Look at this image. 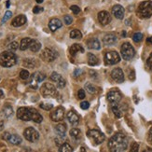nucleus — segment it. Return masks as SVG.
<instances>
[{"mask_svg": "<svg viewBox=\"0 0 152 152\" xmlns=\"http://www.w3.org/2000/svg\"><path fill=\"white\" fill-rule=\"evenodd\" d=\"M143 39V34L142 33H135L134 35L133 36V40L134 42H136V43H138V42H140L142 41Z\"/></svg>", "mask_w": 152, "mask_h": 152, "instance_id": "obj_35", "label": "nucleus"}, {"mask_svg": "<svg viewBox=\"0 0 152 152\" xmlns=\"http://www.w3.org/2000/svg\"><path fill=\"white\" fill-rule=\"evenodd\" d=\"M120 53L124 60L130 61L134 57V55H135V50H134V48L130 43L126 42V43H123L121 46Z\"/></svg>", "mask_w": 152, "mask_h": 152, "instance_id": "obj_5", "label": "nucleus"}, {"mask_svg": "<svg viewBox=\"0 0 152 152\" xmlns=\"http://www.w3.org/2000/svg\"><path fill=\"white\" fill-rule=\"evenodd\" d=\"M150 133H152V128H151V129H150Z\"/></svg>", "mask_w": 152, "mask_h": 152, "instance_id": "obj_55", "label": "nucleus"}, {"mask_svg": "<svg viewBox=\"0 0 152 152\" xmlns=\"http://www.w3.org/2000/svg\"><path fill=\"white\" fill-rule=\"evenodd\" d=\"M98 21L100 22L101 24L107 25L111 22V15L105 10L100 11L98 13Z\"/></svg>", "mask_w": 152, "mask_h": 152, "instance_id": "obj_16", "label": "nucleus"}, {"mask_svg": "<svg viewBox=\"0 0 152 152\" xmlns=\"http://www.w3.org/2000/svg\"><path fill=\"white\" fill-rule=\"evenodd\" d=\"M63 77L60 75V74H58L57 72H53L52 75H50V79L52 80V81H54V82H58L59 80H60L61 78H62Z\"/></svg>", "mask_w": 152, "mask_h": 152, "instance_id": "obj_34", "label": "nucleus"}, {"mask_svg": "<svg viewBox=\"0 0 152 152\" xmlns=\"http://www.w3.org/2000/svg\"><path fill=\"white\" fill-rule=\"evenodd\" d=\"M104 43L107 46H112L114 44H116L117 42V36L113 34H109V35H107L104 37Z\"/></svg>", "mask_w": 152, "mask_h": 152, "instance_id": "obj_21", "label": "nucleus"}, {"mask_svg": "<svg viewBox=\"0 0 152 152\" xmlns=\"http://www.w3.org/2000/svg\"><path fill=\"white\" fill-rule=\"evenodd\" d=\"M120 61V56L115 50H110V52H105V63L107 65H117Z\"/></svg>", "mask_w": 152, "mask_h": 152, "instance_id": "obj_8", "label": "nucleus"}, {"mask_svg": "<svg viewBox=\"0 0 152 152\" xmlns=\"http://www.w3.org/2000/svg\"><path fill=\"white\" fill-rule=\"evenodd\" d=\"M32 41H33V39H30V37H25V39H23L22 41H21V44H20V50H25L29 49Z\"/></svg>", "mask_w": 152, "mask_h": 152, "instance_id": "obj_24", "label": "nucleus"}, {"mask_svg": "<svg viewBox=\"0 0 152 152\" xmlns=\"http://www.w3.org/2000/svg\"><path fill=\"white\" fill-rule=\"evenodd\" d=\"M70 135H71V137L76 139V140H78V139L80 138V136H81V132H80V130L74 128L70 131Z\"/></svg>", "mask_w": 152, "mask_h": 152, "instance_id": "obj_31", "label": "nucleus"}, {"mask_svg": "<svg viewBox=\"0 0 152 152\" xmlns=\"http://www.w3.org/2000/svg\"><path fill=\"white\" fill-rule=\"evenodd\" d=\"M29 77H30V74H29V72L27 70H25V69H23L22 71L20 72V78L25 80V79H28Z\"/></svg>", "mask_w": 152, "mask_h": 152, "instance_id": "obj_36", "label": "nucleus"}, {"mask_svg": "<svg viewBox=\"0 0 152 152\" xmlns=\"http://www.w3.org/2000/svg\"><path fill=\"white\" fill-rule=\"evenodd\" d=\"M40 92L44 97H57L58 91L56 87L52 83H44L40 87Z\"/></svg>", "mask_w": 152, "mask_h": 152, "instance_id": "obj_7", "label": "nucleus"}, {"mask_svg": "<svg viewBox=\"0 0 152 152\" xmlns=\"http://www.w3.org/2000/svg\"><path fill=\"white\" fill-rule=\"evenodd\" d=\"M50 117L52 121H55V122L62 121L65 119V108L63 107H58L57 108L54 109L53 111L50 112Z\"/></svg>", "mask_w": 152, "mask_h": 152, "instance_id": "obj_12", "label": "nucleus"}, {"mask_svg": "<svg viewBox=\"0 0 152 152\" xmlns=\"http://www.w3.org/2000/svg\"><path fill=\"white\" fill-rule=\"evenodd\" d=\"M17 64V56L12 52H4L0 54V65L3 67H11Z\"/></svg>", "mask_w": 152, "mask_h": 152, "instance_id": "obj_3", "label": "nucleus"}, {"mask_svg": "<svg viewBox=\"0 0 152 152\" xmlns=\"http://www.w3.org/2000/svg\"><path fill=\"white\" fill-rule=\"evenodd\" d=\"M17 118L23 121L33 120L36 123H40L43 120V117L40 115V113L35 108L32 107H20L17 110Z\"/></svg>", "mask_w": 152, "mask_h": 152, "instance_id": "obj_1", "label": "nucleus"}, {"mask_svg": "<svg viewBox=\"0 0 152 152\" xmlns=\"http://www.w3.org/2000/svg\"><path fill=\"white\" fill-rule=\"evenodd\" d=\"M85 88H86V90L90 92V94H95L96 92V90H95V87L92 85V84H90V83H88L85 85Z\"/></svg>", "mask_w": 152, "mask_h": 152, "instance_id": "obj_39", "label": "nucleus"}, {"mask_svg": "<svg viewBox=\"0 0 152 152\" xmlns=\"http://www.w3.org/2000/svg\"><path fill=\"white\" fill-rule=\"evenodd\" d=\"M116 105H117V104H114V105H113V107H112V111H113V113H114V115H115V117L118 118V119H120V118L122 117V113H121V111H120V109L119 107H118Z\"/></svg>", "mask_w": 152, "mask_h": 152, "instance_id": "obj_33", "label": "nucleus"}, {"mask_svg": "<svg viewBox=\"0 0 152 152\" xmlns=\"http://www.w3.org/2000/svg\"><path fill=\"white\" fill-rule=\"evenodd\" d=\"M55 132L61 138L65 136V132H66V125L64 123H60L55 126Z\"/></svg>", "mask_w": 152, "mask_h": 152, "instance_id": "obj_23", "label": "nucleus"}, {"mask_svg": "<svg viewBox=\"0 0 152 152\" xmlns=\"http://www.w3.org/2000/svg\"><path fill=\"white\" fill-rule=\"evenodd\" d=\"M78 52L83 53L84 52V49L79 44H74V45H72V47L70 48V54H71V55L75 56L76 54L78 53Z\"/></svg>", "mask_w": 152, "mask_h": 152, "instance_id": "obj_25", "label": "nucleus"}, {"mask_svg": "<svg viewBox=\"0 0 152 152\" xmlns=\"http://www.w3.org/2000/svg\"><path fill=\"white\" fill-rule=\"evenodd\" d=\"M111 78L115 80L116 82H119V83L123 82L125 79L123 71L120 68H114L111 72Z\"/></svg>", "mask_w": 152, "mask_h": 152, "instance_id": "obj_15", "label": "nucleus"}, {"mask_svg": "<svg viewBox=\"0 0 152 152\" xmlns=\"http://www.w3.org/2000/svg\"><path fill=\"white\" fill-rule=\"evenodd\" d=\"M62 22L59 19L57 18H53L50 21V23H49V28L50 29V31H52V32H55L57 29L59 28H61L62 27Z\"/></svg>", "mask_w": 152, "mask_h": 152, "instance_id": "obj_19", "label": "nucleus"}, {"mask_svg": "<svg viewBox=\"0 0 152 152\" xmlns=\"http://www.w3.org/2000/svg\"><path fill=\"white\" fill-rule=\"evenodd\" d=\"M64 21H65V23L66 25H70L71 23H73V18L71 16H69V15H65L64 17Z\"/></svg>", "mask_w": 152, "mask_h": 152, "instance_id": "obj_40", "label": "nucleus"}, {"mask_svg": "<svg viewBox=\"0 0 152 152\" xmlns=\"http://www.w3.org/2000/svg\"><path fill=\"white\" fill-rule=\"evenodd\" d=\"M88 64L90 65H98V59L92 53H88Z\"/></svg>", "mask_w": 152, "mask_h": 152, "instance_id": "obj_28", "label": "nucleus"}, {"mask_svg": "<svg viewBox=\"0 0 152 152\" xmlns=\"http://www.w3.org/2000/svg\"><path fill=\"white\" fill-rule=\"evenodd\" d=\"M26 22H27L26 17H25L24 15H19L12 20L11 25L14 27H20V26H23V24L26 23Z\"/></svg>", "mask_w": 152, "mask_h": 152, "instance_id": "obj_18", "label": "nucleus"}, {"mask_svg": "<svg viewBox=\"0 0 152 152\" xmlns=\"http://www.w3.org/2000/svg\"><path fill=\"white\" fill-rule=\"evenodd\" d=\"M46 78V76L40 72H36L31 76L30 81H29V85L34 90H36L39 88V84L42 82Z\"/></svg>", "mask_w": 152, "mask_h": 152, "instance_id": "obj_9", "label": "nucleus"}, {"mask_svg": "<svg viewBox=\"0 0 152 152\" xmlns=\"http://www.w3.org/2000/svg\"><path fill=\"white\" fill-rule=\"evenodd\" d=\"M138 149H139L138 143L134 142L133 144V146H132V149H131V151H132V152H137V151H138Z\"/></svg>", "mask_w": 152, "mask_h": 152, "instance_id": "obj_46", "label": "nucleus"}, {"mask_svg": "<svg viewBox=\"0 0 152 152\" xmlns=\"http://www.w3.org/2000/svg\"><path fill=\"white\" fill-rule=\"evenodd\" d=\"M70 37L73 39H80L82 37V34L79 30L75 29V30H72L70 32Z\"/></svg>", "mask_w": 152, "mask_h": 152, "instance_id": "obj_29", "label": "nucleus"}, {"mask_svg": "<svg viewBox=\"0 0 152 152\" xmlns=\"http://www.w3.org/2000/svg\"><path fill=\"white\" fill-rule=\"evenodd\" d=\"M109 150L112 152L125 151L128 147V139L124 134L116 133L108 141Z\"/></svg>", "mask_w": 152, "mask_h": 152, "instance_id": "obj_2", "label": "nucleus"}, {"mask_svg": "<svg viewBox=\"0 0 152 152\" xmlns=\"http://www.w3.org/2000/svg\"><path fill=\"white\" fill-rule=\"evenodd\" d=\"M11 16H12V12L10 11V10H8V11L6 12V13L4 14V16H3L1 24H4V23H5L8 19H10V18H11Z\"/></svg>", "mask_w": 152, "mask_h": 152, "instance_id": "obj_37", "label": "nucleus"}, {"mask_svg": "<svg viewBox=\"0 0 152 152\" xmlns=\"http://www.w3.org/2000/svg\"><path fill=\"white\" fill-rule=\"evenodd\" d=\"M137 15L143 19H149L152 16V1H143L139 4L136 11Z\"/></svg>", "mask_w": 152, "mask_h": 152, "instance_id": "obj_4", "label": "nucleus"}, {"mask_svg": "<svg viewBox=\"0 0 152 152\" xmlns=\"http://www.w3.org/2000/svg\"><path fill=\"white\" fill-rule=\"evenodd\" d=\"M23 65L28 67V68H33V67L36 66V61L34 60V59H31V58L26 59V60L23 62Z\"/></svg>", "mask_w": 152, "mask_h": 152, "instance_id": "obj_32", "label": "nucleus"}, {"mask_svg": "<svg viewBox=\"0 0 152 152\" xmlns=\"http://www.w3.org/2000/svg\"><path fill=\"white\" fill-rule=\"evenodd\" d=\"M36 3H39V4H40V3H42V2H43V1H44V0H36Z\"/></svg>", "mask_w": 152, "mask_h": 152, "instance_id": "obj_54", "label": "nucleus"}, {"mask_svg": "<svg viewBox=\"0 0 152 152\" xmlns=\"http://www.w3.org/2000/svg\"><path fill=\"white\" fill-rule=\"evenodd\" d=\"M146 42H147V43H149V44H152V36L147 37V39H146Z\"/></svg>", "mask_w": 152, "mask_h": 152, "instance_id": "obj_50", "label": "nucleus"}, {"mask_svg": "<svg viewBox=\"0 0 152 152\" xmlns=\"http://www.w3.org/2000/svg\"><path fill=\"white\" fill-rule=\"evenodd\" d=\"M3 139L6 141H8L12 145H20L22 143V138L17 134H10V133H4L3 134Z\"/></svg>", "mask_w": 152, "mask_h": 152, "instance_id": "obj_13", "label": "nucleus"}, {"mask_svg": "<svg viewBox=\"0 0 152 152\" xmlns=\"http://www.w3.org/2000/svg\"><path fill=\"white\" fill-rule=\"evenodd\" d=\"M8 48H10L11 50H17L19 48V44H18V42H15V41H13V42H11V43L8 45Z\"/></svg>", "mask_w": 152, "mask_h": 152, "instance_id": "obj_42", "label": "nucleus"}, {"mask_svg": "<svg viewBox=\"0 0 152 152\" xmlns=\"http://www.w3.org/2000/svg\"><path fill=\"white\" fill-rule=\"evenodd\" d=\"M40 108L44 109V110H50V109H52L53 105L52 104H47V103H42L39 105Z\"/></svg>", "mask_w": 152, "mask_h": 152, "instance_id": "obj_38", "label": "nucleus"}, {"mask_svg": "<svg viewBox=\"0 0 152 152\" xmlns=\"http://www.w3.org/2000/svg\"><path fill=\"white\" fill-rule=\"evenodd\" d=\"M59 151L60 152H71V151H73V149H72V146L69 144H67V143H63L62 146H60Z\"/></svg>", "mask_w": 152, "mask_h": 152, "instance_id": "obj_30", "label": "nucleus"}, {"mask_svg": "<svg viewBox=\"0 0 152 152\" xmlns=\"http://www.w3.org/2000/svg\"><path fill=\"white\" fill-rule=\"evenodd\" d=\"M23 135H24V138L29 142H36L39 140V132L32 127L25 129L23 132Z\"/></svg>", "mask_w": 152, "mask_h": 152, "instance_id": "obj_11", "label": "nucleus"}, {"mask_svg": "<svg viewBox=\"0 0 152 152\" xmlns=\"http://www.w3.org/2000/svg\"><path fill=\"white\" fill-rule=\"evenodd\" d=\"M4 129V122L0 121V131H2Z\"/></svg>", "mask_w": 152, "mask_h": 152, "instance_id": "obj_51", "label": "nucleus"}, {"mask_svg": "<svg viewBox=\"0 0 152 152\" xmlns=\"http://www.w3.org/2000/svg\"><path fill=\"white\" fill-rule=\"evenodd\" d=\"M70 10H72V12L74 14H76V15H78L79 12H80V8H79V7H78L77 5H73V6H71L70 7Z\"/></svg>", "mask_w": 152, "mask_h": 152, "instance_id": "obj_41", "label": "nucleus"}, {"mask_svg": "<svg viewBox=\"0 0 152 152\" xmlns=\"http://www.w3.org/2000/svg\"><path fill=\"white\" fill-rule=\"evenodd\" d=\"M78 98L79 99H84L85 98V91H84L83 90H79L78 91Z\"/></svg>", "mask_w": 152, "mask_h": 152, "instance_id": "obj_47", "label": "nucleus"}, {"mask_svg": "<svg viewBox=\"0 0 152 152\" xmlns=\"http://www.w3.org/2000/svg\"><path fill=\"white\" fill-rule=\"evenodd\" d=\"M56 84H57V87H58V88H60V89L64 88V87L65 86V79L64 78H62Z\"/></svg>", "mask_w": 152, "mask_h": 152, "instance_id": "obj_43", "label": "nucleus"}, {"mask_svg": "<svg viewBox=\"0 0 152 152\" xmlns=\"http://www.w3.org/2000/svg\"><path fill=\"white\" fill-rule=\"evenodd\" d=\"M112 14L116 17L117 19L122 20L124 18V8L120 5H116L112 8Z\"/></svg>", "mask_w": 152, "mask_h": 152, "instance_id": "obj_17", "label": "nucleus"}, {"mask_svg": "<svg viewBox=\"0 0 152 152\" xmlns=\"http://www.w3.org/2000/svg\"><path fill=\"white\" fill-rule=\"evenodd\" d=\"M40 48H41V44L37 40H35V39H33L30 47H29V49H30L31 52H39V50H40Z\"/></svg>", "mask_w": 152, "mask_h": 152, "instance_id": "obj_27", "label": "nucleus"}, {"mask_svg": "<svg viewBox=\"0 0 152 152\" xmlns=\"http://www.w3.org/2000/svg\"><path fill=\"white\" fill-rule=\"evenodd\" d=\"M4 96V94H3V91L0 90V98H2V97Z\"/></svg>", "mask_w": 152, "mask_h": 152, "instance_id": "obj_53", "label": "nucleus"}, {"mask_svg": "<svg viewBox=\"0 0 152 152\" xmlns=\"http://www.w3.org/2000/svg\"><path fill=\"white\" fill-rule=\"evenodd\" d=\"M149 142L150 144H152V133L149 132Z\"/></svg>", "mask_w": 152, "mask_h": 152, "instance_id": "obj_49", "label": "nucleus"}, {"mask_svg": "<svg viewBox=\"0 0 152 152\" xmlns=\"http://www.w3.org/2000/svg\"><path fill=\"white\" fill-rule=\"evenodd\" d=\"M44 10H43V8H41V7H39V6H36L35 8H33V12L35 14H39L40 13V12H42Z\"/></svg>", "mask_w": 152, "mask_h": 152, "instance_id": "obj_44", "label": "nucleus"}, {"mask_svg": "<svg viewBox=\"0 0 152 152\" xmlns=\"http://www.w3.org/2000/svg\"><path fill=\"white\" fill-rule=\"evenodd\" d=\"M87 46L91 50H100L101 44L97 39H91L87 41Z\"/></svg>", "mask_w": 152, "mask_h": 152, "instance_id": "obj_22", "label": "nucleus"}, {"mask_svg": "<svg viewBox=\"0 0 152 152\" xmlns=\"http://www.w3.org/2000/svg\"><path fill=\"white\" fill-rule=\"evenodd\" d=\"M146 65H147V67L150 69V70H152V53L149 55V59H147V61H146Z\"/></svg>", "mask_w": 152, "mask_h": 152, "instance_id": "obj_45", "label": "nucleus"}, {"mask_svg": "<svg viewBox=\"0 0 152 152\" xmlns=\"http://www.w3.org/2000/svg\"><path fill=\"white\" fill-rule=\"evenodd\" d=\"M80 107L84 109V110H86V109L90 107V104H89V102H82L81 104H80Z\"/></svg>", "mask_w": 152, "mask_h": 152, "instance_id": "obj_48", "label": "nucleus"}, {"mask_svg": "<svg viewBox=\"0 0 152 152\" xmlns=\"http://www.w3.org/2000/svg\"><path fill=\"white\" fill-rule=\"evenodd\" d=\"M3 114L6 118H10L12 115H13V109L10 107V105H6L5 107H3Z\"/></svg>", "mask_w": 152, "mask_h": 152, "instance_id": "obj_26", "label": "nucleus"}, {"mask_svg": "<svg viewBox=\"0 0 152 152\" xmlns=\"http://www.w3.org/2000/svg\"><path fill=\"white\" fill-rule=\"evenodd\" d=\"M10 1H7V3H6L7 8H10Z\"/></svg>", "mask_w": 152, "mask_h": 152, "instance_id": "obj_52", "label": "nucleus"}, {"mask_svg": "<svg viewBox=\"0 0 152 152\" xmlns=\"http://www.w3.org/2000/svg\"><path fill=\"white\" fill-rule=\"evenodd\" d=\"M121 98H122V95L118 90H112L107 94V100L112 105L118 104L121 100Z\"/></svg>", "mask_w": 152, "mask_h": 152, "instance_id": "obj_14", "label": "nucleus"}, {"mask_svg": "<svg viewBox=\"0 0 152 152\" xmlns=\"http://www.w3.org/2000/svg\"><path fill=\"white\" fill-rule=\"evenodd\" d=\"M87 136L91 140L94 145H100L105 140V136L103 133H101L98 130H89L87 132Z\"/></svg>", "mask_w": 152, "mask_h": 152, "instance_id": "obj_6", "label": "nucleus"}, {"mask_svg": "<svg viewBox=\"0 0 152 152\" xmlns=\"http://www.w3.org/2000/svg\"><path fill=\"white\" fill-rule=\"evenodd\" d=\"M57 56H58L57 52H54V50L52 49H49V48L44 49L40 54V58L42 59V60L45 61V62H48V63L53 62L57 58Z\"/></svg>", "mask_w": 152, "mask_h": 152, "instance_id": "obj_10", "label": "nucleus"}, {"mask_svg": "<svg viewBox=\"0 0 152 152\" xmlns=\"http://www.w3.org/2000/svg\"><path fill=\"white\" fill-rule=\"evenodd\" d=\"M67 120H68V121L72 125H78V121H79V117L75 111L71 110L67 113Z\"/></svg>", "mask_w": 152, "mask_h": 152, "instance_id": "obj_20", "label": "nucleus"}]
</instances>
